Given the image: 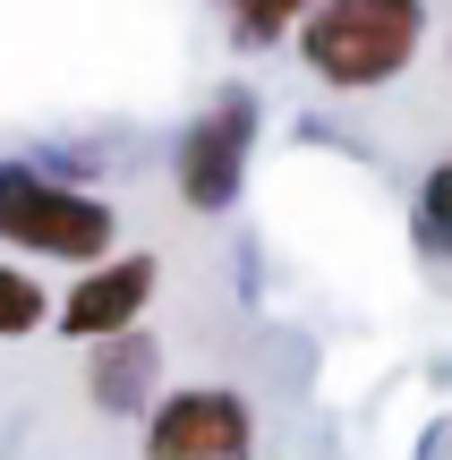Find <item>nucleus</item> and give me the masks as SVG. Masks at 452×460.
<instances>
[{
  "instance_id": "3",
  "label": "nucleus",
  "mask_w": 452,
  "mask_h": 460,
  "mask_svg": "<svg viewBox=\"0 0 452 460\" xmlns=\"http://www.w3.org/2000/svg\"><path fill=\"white\" fill-rule=\"evenodd\" d=\"M256 128H265L256 85H214V102H205L180 128V146H171V188H180L188 214H231L239 205L248 163H256Z\"/></svg>"
},
{
  "instance_id": "8",
  "label": "nucleus",
  "mask_w": 452,
  "mask_h": 460,
  "mask_svg": "<svg viewBox=\"0 0 452 460\" xmlns=\"http://www.w3.org/2000/svg\"><path fill=\"white\" fill-rule=\"evenodd\" d=\"M410 239H419V256H452V154L419 180V205H410Z\"/></svg>"
},
{
  "instance_id": "5",
  "label": "nucleus",
  "mask_w": 452,
  "mask_h": 460,
  "mask_svg": "<svg viewBox=\"0 0 452 460\" xmlns=\"http://www.w3.org/2000/svg\"><path fill=\"white\" fill-rule=\"evenodd\" d=\"M154 290H163V256L154 247H111V256L77 264V281L51 298V332H68V341L137 332L154 315Z\"/></svg>"
},
{
  "instance_id": "6",
  "label": "nucleus",
  "mask_w": 452,
  "mask_h": 460,
  "mask_svg": "<svg viewBox=\"0 0 452 460\" xmlns=\"http://www.w3.org/2000/svg\"><path fill=\"white\" fill-rule=\"evenodd\" d=\"M94 367H85V393H94L102 418H146L154 393H163V341L146 324L137 332H111V341H85Z\"/></svg>"
},
{
  "instance_id": "2",
  "label": "nucleus",
  "mask_w": 452,
  "mask_h": 460,
  "mask_svg": "<svg viewBox=\"0 0 452 460\" xmlns=\"http://www.w3.org/2000/svg\"><path fill=\"white\" fill-rule=\"evenodd\" d=\"M0 247L17 264H94L120 247V205L43 163H0Z\"/></svg>"
},
{
  "instance_id": "4",
  "label": "nucleus",
  "mask_w": 452,
  "mask_h": 460,
  "mask_svg": "<svg viewBox=\"0 0 452 460\" xmlns=\"http://www.w3.org/2000/svg\"><path fill=\"white\" fill-rule=\"evenodd\" d=\"M146 460H256V410L231 384H163L146 410Z\"/></svg>"
},
{
  "instance_id": "1",
  "label": "nucleus",
  "mask_w": 452,
  "mask_h": 460,
  "mask_svg": "<svg viewBox=\"0 0 452 460\" xmlns=\"http://www.w3.org/2000/svg\"><path fill=\"white\" fill-rule=\"evenodd\" d=\"M307 77L333 94H376V85L410 77L427 43V0H307V17L290 26Z\"/></svg>"
},
{
  "instance_id": "9",
  "label": "nucleus",
  "mask_w": 452,
  "mask_h": 460,
  "mask_svg": "<svg viewBox=\"0 0 452 460\" xmlns=\"http://www.w3.org/2000/svg\"><path fill=\"white\" fill-rule=\"evenodd\" d=\"M222 17H231V43L239 51H273L307 17V0H222Z\"/></svg>"
},
{
  "instance_id": "7",
  "label": "nucleus",
  "mask_w": 452,
  "mask_h": 460,
  "mask_svg": "<svg viewBox=\"0 0 452 460\" xmlns=\"http://www.w3.org/2000/svg\"><path fill=\"white\" fill-rule=\"evenodd\" d=\"M51 324V290L34 281V264H9L0 256V341H26V332Z\"/></svg>"
}]
</instances>
